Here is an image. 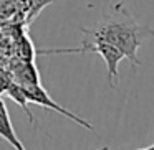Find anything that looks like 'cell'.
I'll return each mask as SVG.
<instances>
[{"mask_svg":"<svg viewBox=\"0 0 154 150\" xmlns=\"http://www.w3.org/2000/svg\"><path fill=\"white\" fill-rule=\"evenodd\" d=\"M17 84L22 89V93H23L27 102H33V104H38V106L47 107V109L57 110L58 114L71 119L73 122H76L78 125L85 127V129H88V130H93V125H91L88 120L81 119L80 116H76V114H73L71 110H68V109H65V107H61L60 104H57V101L51 99V97L48 96V93L43 89V86L40 84V81H38V83H17Z\"/></svg>","mask_w":154,"mask_h":150,"instance_id":"cell-2","label":"cell"},{"mask_svg":"<svg viewBox=\"0 0 154 150\" xmlns=\"http://www.w3.org/2000/svg\"><path fill=\"white\" fill-rule=\"evenodd\" d=\"M93 150H109V147H101V149H93Z\"/></svg>","mask_w":154,"mask_h":150,"instance_id":"cell-5","label":"cell"},{"mask_svg":"<svg viewBox=\"0 0 154 150\" xmlns=\"http://www.w3.org/2000/svg\"><path fill=\"white\" fill-rule=\"evenodd\" d=\"M0 137H4L15 150H25V147L22 145V142L18 140L17 134L14 130V125H12L10 116H8L7 106L2 99H0Z\"/></svg>","mask_w":154,"mask_h":150,"instance_id":"cell-3","label":"cell"},{"mask_svg":"<svg viewBox=\"0 0 154 150\" xmlns=\"http://www.w3.org/2000/svg\"><path fill=\"white\" fill-rule=\"evenodd\" d=\"M137 150H154V145H151V147H144V149H137Z\"/></svg>","mask_w":154,"mask_h":150,"instance_id":"cell-4","label":"cell"},{"mask_svg":"<svg viewBox=\"0 0 154 150\" xmlns=\"http://www.w3.org/2000/svg\"><path fill=\"white\" fill-rule=\"evenodd\" d=\"M81 33L85 35L83 41L108 43L118 48L133 66H141L137 58L139 46L147 38H154L152 28L141 25L123 4L113 5L96 25L91 28H81Z\"/></svg>","mask_w":154,"mask_h":150,"instance_id":"cell-1","label":"cell"}]
</instances>
